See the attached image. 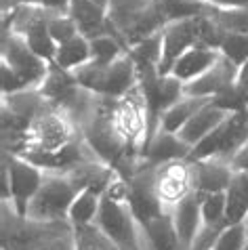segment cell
I'll list each match as a JSON object with an SVG mask.
<instances>
[{"instance_id": "cell-1", "label": "cell", "mask_w": 248, "mask_h": 250, "mask_svg": "<svg viewBox=\"0 0 248 250\" xmlns=\"http://www.w3.org/2000/svg\"><path fill=\"white\" fill-rule=\"evenodd\" d=\"M95 225L118 250H141V227L128 202L126 181L120 175L103 191Z\"/></svg>"}, {"instance_id": "cell-2", "label": "cell", "mask_w": 248, "mask_h": 250, "mask_svg": "<svg viewBox=\"0 0 248 250\" xmlns=\"http://www.w3.org/2000/svg\"><path fill=\"white\" fill-rule=\"evenodd\" d=\"M107 19L116 38L126 48L162 32L166 25L158 0H107Z\"/></svg>"}, {"instance_id": "cell-3", "label": "cell", "mask_w": 248, "mask_h": 250, "mask_svg": "<svg viewBox=\"0 0 248 250\" xmlns=\"http://www.w3.org/2000/svg\"><path fill=\"white\" fill-rule=\"evenodd\" d=\"M72 76L86 91L101 97H109V99H120L139 84L135 61L128 53L116 59L114 63H97L91 59L82 67L74 69Z\"/></svg>"}, {"instance_id": "cell-4", "label": "cell", "mask_w": 248, "mask_h": 250, "mask_svg": "<svg viewBox=\"0 0 248 250\" xmlns=\"http://www.w3.org/2000/svg\"><path fill=\"white\" fill-rule=\"evenodd\" d=\"M82 189L67 172H46L38 193L27 204L25 219L36 223L70 221V208Z\"/></svg>"}, {"instance_id": "cell-5", "label": "cell", "mask_w": 248, "mask_h": 250, "mask_svg": "<svg viewBox=\"0 0 248 250\" xmlns=\"http://www.w3.org/2000/svg\"><path fill=\"white\" fill-rule=\"evenodd\" d=\"M80 137L76 124L70 116L63 114L55 105H49L32 120L30 128L25 130L23 147L19 156L25 154H51V151L63 149L65 145Z\"/></svg>"}, {"instance_id": "cell-6", "label": "cell", "mask_w": 248, "mask_h": 250, "mask_svg": "<svg viewBox=\"0 0 248 250\" xmlns=\"http://www.w3.org/2000/svg\"><path fill=\"white\" fill-rule=\"evenodd\" d=\"M46 172L30 160L15 154H2V202L11 204L19 217H25L27 204L38 193Z\"/></svg>"}, {"instance_id": "cell-7", "label": "cell", "mask_w": 248, "mask_h": 250, "mask_svg": "<svg viewBox=\"0 0 248 250\" xmlns=\"http://www.w3.org/2000/svg\"><path fill=\"white\" fill-rule=\"evenodd\" d=\"M248 143V107L242 112H233L212 130V133L200 141L187 160H206L221 158L231 162V158Z\"/></svg>"}, {"instance_id": "cell-8", "label": "cell", "mask_w": 248, "mask_h": 250, "mask_svg": "<svg viewBox=\"0 0 248 250\" xmlns=\"http://www.w3.org/2000/svg\"><path fill=\"white\" fill-rule=\"evenodd\" d=\"M2 65L15 74L21 91H36L42 86L51 63L36 55L21 36L2 32Z\"/></svg>"}, {"instance_id": "cell-9", "label": "cell", "mask_w": 248, "mask_h": 250, "mask_svg": "<svg viewBox=\"0 0 248 250\" xmlns=\"http://www.w3.org/2000/svg\"><path fill=\"white\" fill-rule=\"evenodd\" d=\"M154 185L162 208L170 212L189 193H194L191 162L189 160H175V162L154 166Z\"/></svg>"}, {"instance_id": "cell-10", "label": "cell", "mask_w": 248, "mask_h": 250, "mask_svg": "<svg viewBox=\"0 0 248 250\" xmlns=\"http://www.w3.org/2000/svg\"><path fill=\"white\" fill-rule=\"evenodd\" d=\"M191 46H202V17L168 21L162 27L160 74H170L175 61Z\"/></svg>"}, {"instance_id": "cell-11", "label": "cell", "mask_w": 248, "mask_h": 250, "mask_svg": "<svg viewBox=\"0 0 248 250\" xmlns=\"http://www.w3.org/2000/svg\"><path fill=\"white\" fill-rule=\"evenodd\" d=\"M126 189H128V202L133 208L135 217L139 223L147 219H154L158 214L166 212L158 200L156 185H154V166L145 164L141 160V164L135 168L133 175H128L126 179Z\"/></svg>"}, {"instance_id": "cell-12", "label": "cell", "mask_w": 248, "mask_h": 250, "mask_svg": "<svg viewBox=\"0 0 248 250\" xmlns=\"http://www.w3.org/2000/svg\"><path fill=\"white\" fill-rule=\"evenodd\" d=\"M238 65H233L229 59H225L223 55L219 61L212 65L208 72L198 76L196 80H191L185 84V95L189 97H204V99H215V97L227 93L229 88L236 86L238 80Z\"/></svg>"}, {"instance_id": "cell-13", "label": "cell", "mask_w": 248, "mask_h": 250, "mask_svg": "<svg viewBox=\"0 0 248 250\" xmlns=\"http://www.w3.org/2000/svg\"><path fill=\"white\" fill-rule=\"evenodd\" d=\"M189 162H191V175H194V191L198 196L227 191L233 177V168L227 160L206 158V160H189Z\"/></svg>"}, {"instance_id": "cell-14", "label": "cell", "mask_w": 248, "mask_h": 250, "mask_svg": "<svg viewBox=\"0 0 248 250\" xmlns=\"http://www.w3.org/2000/svg\"><path fill=\"white\" fill-rule=\"evenodd\" d=\"M67 15L74 19L80 34L88 40L105 36V34H114L112 23L107 19V2H101V0H72Z\"/></svg>"}, {"instance_id": "cell-15", "label": "cell", "mask_w": 248, "mask_h": 250, "mask_svg": "<svg viewBox=\"0 0 248 250\" xmlns=\"http://www.w3.org/2000/svg\"><path fill=\"white\" fill-rule=\"evenodd\" d=\"M189 154H191V147L177 133H168L164 128H158L156 135L143 147L141 160L149 166H160L166 162H175V160H187Z\"/></svg>"}, {"instance_id": "cell-16", "label": "cell", "mask_w": 248, "mask_h": 250, "mask_svg": "<svg viewBox=\"0 0 248 250\" xmlns=\"http://www.w3.org/2000/svg\"><path fill=\"white\" fill-rule=\"evenodd\" d=\"M141 250H185L175 231L170 212H162L154 219L139 223Z\"/></svg>"}, {"instance_id": "cell-17", "label": "cell", "mask_w": 248, "mask_h": 250, "mask_svg": "<svg viewBox=\"0 0 248 250\" xmlns=\"http://www.w3.org/2000/svg\"><path fill=\"white\" fill-rule=\"evenodd\" d=\"M170 217H173V225L175 231L181 240V244L185 250H191V246L196 244L200 229H202V210H200V196L194 191L189 193L183 202H179L173 210H170Z\"/></svg>"}, {"instance_id": "cell-18", "label": "cell", "mask_w": 248, "mask_h": 250, "mask_svg": "<svg viewBox=\"0 0 248 250\" xmlns=\"http://www.w3.org/2000/svg\"><path fill=\"white\" fill-rule=\"evenodd\" d=\"M221 57V53L217 48H208V46H191L189 51H185L181 57L175 61L170 76H175L177 80H181L183 84L196 80L198 76H202L204 72H208Z\"/></svg>"}, {"instance_id": "cell-19", "label": "cell", "mask_w": 248, "mask_h": 250, "mask_svg": "<svg viewBox=\"0 0 248 250\" xmlns=\"http://www.w3.org/2000/svg\"><path fill=\"white\" fill-rule=\"evenodd\" d=\"M227 116H229V112H225L223 107H219L217 103L210 99L194 118H191L187 124H185L181 130H179L177 135L181 137L191 149H194L196 145H198L200 141H204V139L208 137L212 130H215L219 124L225 120Z\"/></svg>"}, {"instance_id": "cell-20", "label": "cell", "mask_w": 248, "mask_h": 250, "mask_svg": "<svg viewBox=\"0 0 248 250\" xmlns=\"http://www.w3.org/2000/svg\"><path fill=\"white\" fill-rule=\"evenodd\" d=\"M91 59H93L91 40L84 38L82 34H78V36H74L72 40H67V42L57 46L53 63L61 69H65V72H74V69L88 63Z\"/></svg>"}, {"instance_id": "cell-21", "label": "cell", "mask_w": 248, "mask_h": 250, "mask_svg": "<svg viewBox=\"0 0 248 250\" xmlns=\"http://www.w3.org/2000/svg\"><path fill=\"white\" fill-rule=\"evenodd\" d=\"M227 200V225L244 223L248 217V175L233 172L231 183L225 191Z\"/></svg>"}, {"instance_id": "cell-22", "label": "cell", "mask_w": 248, "mask_h": 250, "mask_svg": "<svg viewBox=\"0 0 248 250\" xmlns=\"http://www.w3.org/2000/svg\"><path fill=\"white\" fill-rule=\"evenodd\" d=\"M208 101H210V99H204V97H189V95H183L181 99H179L175 105L162 116L160 128L168 130V133H179V130H181L185 124H187L191 118H194Z\"/></svg>"}, {"instance_id": "cell-23", "label": "cell", "mask_w": 248, "mask_h": 250, "mask_svg": "<svg viewBox=\"0 0 248 250\" xmlns=\"http://www.w3.org/2000/svg\"><path fill=\"white\" fill-rule=\"evenodd\" d=\"M101 187H86L76 196L74 204L70 208V223L72 227H80V225H93L97 219L99 206H101V198H103Z\"/></svg>"}, {"instance_id": "cell-24", "label": "cell", "mask_w": 248, "mask_h": 250, "mask_svg": "<svg viewBox=\"0 0 248 250\" xmlns=\"http://www.w3.org/2000/svg\"><path fill=\"white\" fill-rule=\"evenodd\" d=\"M162 9L164 19L168 21H181V19H194L204 17L215 11L206 0H158Z\"/></svg>"}, {"instance_id": "cell-25", "label": "cell", "mask_w": 248, "mask_h": 250, "mask_svg": "<svg viewBox=\"0 0 248 250\" xmlns=\"http://www.w3.org/2000/svg\"><path fill=\"white\" fill-rule=\"evenodd\" d=\"M74 250H118L97 225L74 227Z\"/></svg>"}, {"instance_id": "cell-26", "label": "cell", "mask_w": 248, "mask_h": 250, "mask_svg": "<svg viewBox=\"0 0 248 250\" xmlns=\"http://www.w3.org/2000/svg\"><path fill=\"white\" fill-rule=\"evenodd\" d=\"M210 17L223 32L248 34V6H240V9H215L210 13Z\"/></svg>"}, {"instance_id": "cell-27", "label": "cell", "mask_w": 248, "mask_h": 250, "mask_svg": "<svg viewBox=\"0 0 248 250\" xmlns=\"http://www.w3.org/2000/svg\"><path fill=\"white\" fill-rule=\"evenodd\" d=\"M91 51H93V61H97V63H114L116 59H120L122 55L128 53V48L114 34H105V36L91 40Z\"/></svg>"}, {"instance_id": "cell-28", "label": "cell", "mask_w": 248, "mask_h": 250, "mask_svg": "<svg viewBox=\"0 0 248 250\" xmlns=\"http://www.w3.org/2000/svg\"><path fill=\"white\" fill-rule=\"evenodd\" d=\"M219 53L238 67L246 63L248 61V34L223 32V38H221V42H219Z\"/></svg>"}, {"instance_id": "cell-29", "label": "cell", "mask_w": 248, "mask_h": 250, "mask_svg": "<svg viewBox=\"0 0 248 250\" xmlns=\"http://www.w3.org/2000/svg\"><path fill=\"white\" fill-rule=\"evenodd\" d=\"M49 34L53 36V40L59 44H63L67 42V40H72L74 36H78L80 30H78V25H76L74 19L67 15H59V13H53V15L49 17Z\"/></svg>"}, {"instance_id": "cell-30", "label": "cell", "mask_w": 248, "mask_h": 250, "mask_svg": "<svg viewBox=\"0 0 248 250\" xmlns=\"http://www.w3.org/2000/svg\"><path fill=\"white\" fill-rule=\"evenodd\" d=\"M246 248V229L244 223L227 225L212 244V250H244Z\"/></svg>"}, {"instance_id": "cell-31", "label": "cell", "mask_w": 248, "mask_h": 250, "mask_svg": "<svg viewBox=\"0 0 248 250\" xmlns=\"http://www.w3.org/2000/svg\"><path fill=\"white\" fill-rule=\"evenodd\" d=\"M40 6H44L49 13H59V15H65L70 13L72 0H38Z\"/></svg>"}, {"instance_id": "cell-32", "label": "cell", "mask_w": 248, "mask_h": 250, "mask_svg": "<svg viewBox=\"0 0 248 250\" xmlns=\"http://www.w3.org/2000/svg\"><path fill=\"white\" fill-rule=\"evenodd\" d=\"M236 88H238L240 97H242V99L246 101V105H248V61H246V63L240 65V69H238Z\"/></svg>"}, {"instance_id": "cell-33", "label": "cell", "mask_w": 248, "mask_h": 250, "mask_svg": "<svg viewBox=\"0 0 248 250\" xmlns=\"http://www.w3.org/2000/svg\"><path fill=\"white\" fill-rule=\"evenodd\" d=\"M229 164H231L233 172H246V175H248V143L238 151L236 156L231 158Z\"/></svg>"}, {"instance_id": "cell-34", "label": "cell", "mask_w": 248, "mask_h": 250, "mask_svg": "<svg viewBox=\"0 0 248 250\" xmlns=\"http://www.w3.org/2000/svg\"><path fill=\"white\" fill-rule=\"evenodd\" d=\"M215 9H240V6H248V0H206Z\"/></svg>"}, {"instance_id": "cell-35", "label": "cell", "mask_w": 248, "mask_h": 250, "mask_svg": "<svg viewBox=\"0 0 248 250\" xmlns=\"http://www.w3.org/2000/svg\"><path fill=\"white\" fill-rule=\"evenodd\" d=\"M17 4H38V0H2V11L13 9Z\"/></svg>"}, {"instance_id": "cell-36", "label": "cell", "mask_w": 248, "mask_h": 250, "mask_svg": "<svg viewBox=\"0 0 248 250\" xmlns=\"http://www.w3.org/2000/svg\"><path fill=\"white\" fill-rule=\"evenodd\" d=\"M244 229H246V248L244 250H248V217L244 219Z\"/></svg>"}, {"instance_id": "cell-37", "label": "cell", "mask_w": 248, "mask_h": 250, "mask_svg": "<svg viewBox=\"0 0 248 250\" xmlns=\"http://www.w3.org/2000/svg\"><path fill=\"white\" fill-rule=\"evenodd\" d=\"M191 250H210V248H191Z\"/></svg>"}]
</instances>
